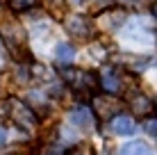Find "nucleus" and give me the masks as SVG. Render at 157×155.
Instances as JSON below:
<instances>
[{"label": "nucleus", "instance_id": "nucleus-1", "mask_svg": "<svg viewBox=\"0 0 157 155\" xmlns=\"http://www.w3.org/2000/svg\"><path fill=\"white\" fill-rule=\"evenodd\" d=\"M0 37L18 62H25V60L32 62V55L28 50V44H25V30L21 28V23L14 16L9 18V9H0Z\"/></svg>", "mask_w": 157, "mask_h": 155}, {"label": "nucleus", "instance_id": "nucleus-2", "mask_svg": "<svg viewBox=\"0 0 157 155\" xmlns=\"http://www.w3.org/2000/svg\"><path fill=\"white\" fill-rule=\"evenodd\" d=\"M7 114L12 116V121L16 126L25 128V130H34L39 126V116L18 98H7Z\"/></svg>", "mask_w": 157, "mask_h": 155}, {"label": "nucleus", "instance_id": "nucleus-3", "mask_svg": "<svg viewBox=\"0 0 157 155\" xmlns=\"http://www.w3.org/2000/svg\"><path fill=\"white\" fill-rule=\"evenodd\" d=\"M62 76H64V80H66L73 89H91L96 84V78L91 76V73L82 71V68L68 66V68H64V71H62Z\"/></svg>", "mask_w": 157, "mask_h": 155}, {"label": "nucleus", "instance_id": "nucleus-4", "mask_svg": "<svg viewBox=\"0 0 157 155\" xmlns=\"http://www.w3.org/2000/svg\"><path fill=\"white\" fill-rule=\"evenodd\" d=\"M91 105H94V112L98 116H102V119H107L112 114H118V100L109 98V96H96L91 100Z\"/></svg>", "mask_w": 157, "mask_h": 155}, {"label": "nucleus", "instance_id": "nucleus-5", "mask_svg": "<svg viewBox=\"0 0 157 155\" xmlns=\"http://www.w3.org/2000/svg\"><path fill=\"white\" fill-rule=\"evenodd\" d=\"M128 103H130V107H132V112L139 114V116H150L153 110H155L153 100H150L148 96H144V94H132V91H130Z\"/></svg>", "mask_w": 157, "mask_h": 155}, {"label": "nucleus", "instance_id": "nucleus-6", "mask_svg": "<svg viewBox=\"0 0 157 155\" xmlns=\"http://www.w3.org/2000/svg\"><path fill=\"white\" fill-rule=\"evenodd\" d=\"M109 126H112V132H114V135H121V137L134 135V128H137V123H134L128 114H121V112L112 116V123Z\"/></svg>", "mask_w": 157, "mask_h": 155}, {"label": "nucleus", "instance_id": "nucleus-7", "mask_svg": "<svg viewBox=\"0 0 157 155\" xmlns=\"http://www.w3.org/2000/svg\"><path fill=\"white\" fill-rule=\"evenodd\" d=\"M66 30L71 32L75 37H89V21H84L82 16H71V18H66Z\"/></svg>", "mask_w": 157, "mask_h": 155}, {"label": "nucleus", "instance_id": "nucleus-8", "mask_svg": "<svg viewBox=\"0 0 157 155\" xmlns=\"http://www.w3.org/2000/svg\"><path fill=\"white\" fill-rule=\"evenodd\" d=\"M98 82H100V87L105 89V91H109V94H116L118 89H121V78L116 76V71H102Z\"/></svg>", "mask_w": 157, "mask_h": 155}, {"label": "nucleus", "instance_id": "nucleus-9", "mask_svg": "<svg viewBox=\"0 0 157 155\" xmlns=\"http://www.w3.org/2000/svg\"><path fill=\"white\" fill-rule=\"evenodd\" d=\"M118 155H153V148L148 146L146 141H130L118 151Z\"/></svg>", "mask_w": 157, "mask_h": 155}, {"label": "nucleus", "instance_id": "nucleus-10", "mask_svg": "<svg viewBox=\"0 0 157 155\" xmlns=\"http://www.w3.org/2000/svg\"><path fill=\"white\" fill-rule=\"evenodd\" d=\"M68 121L75 123L78 128H89L91 126V110L89 107H78L68 114Z\"/></svg>", "mask_w": 157, "mask_h": 155}, {"label": "nucleus", "instance_id": "nucleus-11", "mask_svg": "<svg viewBox=\"0 0 157 155\" xmlns=\"http://www.w3.org/2000/svg\"><path fill=\"white\" fill-rule=\"evenodd\" d=\"M102 21H107L105 28L114 30V28H121V25H123V21H125V14H123L121 9H109V12H105V14L100 16V23H102Z\"/></svg>", "mask_w": 157, "mask_h": 155}, {"label": "nucleus", "instance_id": "nucleus-12", "mask_svg": "<svg viewBox=\"0 0 157 155\" xmlns=\"http://www.w3.org/2000/svg\"><path fill=\"white\" fill-rule=\"evenodd\" d=\"M73 57H75V48L71 44H66V41H62V44L55 48V60L59 64H71Z\"/></svg>", "mask_w": 157, "mask_h": 155}, {"label": "nucleus", "instance_id": "nucleus-13", "mask_svg": "<svg viewBox=\"0 0 157 155\" xmlns=\"http://www.w3.org/2000/svg\"><path fill=\"white\" fill-rule=\"evenodd\" d=\"M28 107L34 112V107H39L41 112H46L48 110V96H43L41 91H32L30 94V98H28ZM36 114V112H34Z\"/></svg>", "mask_w": 157, "mask_h": 155}, {"label": "nucleus", "instance_id": "nucleus-14", "mask_svg": "<svg viewBox=\"0 0 157 155\" xmlns=\"http://www.w3.org/2000/svg\"><path fill=\"white\" fill-rule=\"evenodd\" d=\"M34 5H39V0H9V7L12 9H30V7H34Z\"/></svg>", "mask_w": 157, "mask_h": 155}, {"label": "nucleus", "instance_id": "nucleus-15", "mask_svg": "<svg viewBox=\"0 0 157 155\" xmlns=\"http://www.w3.org/2000/svg\"><path fill=\"white\" fill-rule=\"evenodd\" d=\"M144 130L148 132L150 137H155V135H157V119H155L153 114H150V116H146V119H144Z\"/></svg>", "mask_w": 157, "mask_h": 155}, {"label": "nucleus", "instance_id": "nucleus-16", "mask_svg": "<svg viewBox=\"0 0 157 155\" xmlns=\"http://www.w3.org/2000/svg\"><path fill=\"white\" fill-rule=\"evenodd\" d=\"M68 155H91V153L86 151V148H71V151H68Z\"/></svg>", "mask_w": 157, "mask_h": 155}, {"label": "nucleus", "instance_id": "nucleus-17", "mask_svg": "<svg viewBox=\"0 0 157 155\" xmlns=\"http://www.w3.org/2000/svg\"><path fill=\"white\" fill-rule=\"evenodd\" d=\"M5 114H7V100L0 103V116H5Z\"/></svg>", "mask_w": 157, "mask_h": 155}, {"label": "nucleus", "instance_id": "nucleus-18", "mask_svg": "<svg viewBox=\"0 0 157 155\" xmlns=\"http://www.w3.org/2000/svg\"><path fill=\"white\" fill-rule=\"evenodd\" d=\"M5 139H7V132H5L2 128H0V146H2V144H5Z\"/></svg>", "mask_w": 157, "mask_h": 155}]
</instances>
